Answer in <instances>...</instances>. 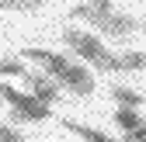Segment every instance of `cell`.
<instances>
[{
    "mask_svg": "<svg viewBox=\"0 0 146 142\" xmlns=\"http://www.w3.org/2000/svg\"><path fill=\"white\" fill-rule=\"evenodd\" d=\"M63 45L70 52H77V56L90 66H98V73H115V56L104 49V42L98 38V35L90 31H77V28H63Z\"/></svg>",
    "mask_w": 146,
    "mask_h": 142,
    "instance_id": "cell-1",
    "label": "cell"
},
{
    "mask_svg": "<svg viewBox=\"0 0 146 142\" xmlns=\"http://www.w3.org/2000/svg\"><path fill=\"white\" fill-rule=\"evenodd\" d=\"M0 101L11 108L14 121H49V118H52V104L38 101L35 94L14 90L11 83H0Z\"/></svg>",
    "mask_w": 146,
    "mask_h": 142,
    "instance_id": "cell-2",
    "label": "cell"
},
{
    "mask_svg": "<svg viewBox=\"0 0 146 142\" xmlns=\"http://www.w3.org/2000/svg\"><path fill=\"white\" fill-rule=\"evenodd\" d=\"M59 83L70 87V94H77V97H90L94 94V76H90V69L80 66V62H70L59 73Z\"/></svg>",
    "mask_w": 146,
    "mask_h": 142,
    "instance_id": "cell-3",
    "label": "cell"
},
{
    "mask_svg": "<svg viewBox=\"0 0 146 142\" xmlns=\"http://www.w3.org/2000/svg\"><path fill=\"white\" fill-rule=\"evenodd\" d=\"M94 28H98L101 35H108V38H129V35L139 31V21H136L132 14H115V11H111V14H104Z\"/></svg>",
    "mask_w": 146,
    "mask_h": 142,
    "instance_id": "cell-4",
    "label": "cell"
},
{
    "mask_svg": "<svg viewBox=\"0 0 146 142\" xmlns=\"http://www.w3.org/2000/svg\"><path fill=\"white\" fill-rule=\"evenodd\" d=\"M25 80H28V87H31V94L38 97V101H45V104H56V101H59V80H56V76H42V73H28Z\"/></svg>",
    "mask_w": 146,
    "mask_h": 142,
    "instance_id": "cell-5",
    "label": "cell"
},
{
    "mask_svg": "<svg viewBox=\"0 0 146 142\" xmlns=\"http://www.w3.org/2000/svg\"><path fill=\"white\" fill-rule=\"evenodd\" d=\"M115 7H111V0H87V4H77L70 11V17L73 21H90V24H98L104 14H111Z\"/></svg>",
    "mask_w": 146,
    "mask_h": 142,
    "instance_id": "cell-6",
    "label": "cell"
},
{
    "mask_svg": "<svg viewBox=\"0 0 146 142\" xmlns=\"http://www.w3.org/2000/svg\"><path fill=\"white\" fill-rule=\"evenodd\" d=\"M63 128H66V132H73V135H80L84 142H115L111 135H104L101 128H90V125H80V121H70V118H63Z\"/></svg>",
    "mask_w": 146,
    "mask_h": 142,
    "instance_id": "cell-7",
    "label": "cell"
},
{
    "mask_svg": "<svg viewBox=\"0 0 146 142\" xmlns=\"http://www.w3.org/2000/svg\"><path fill=\"white\" fill-rule=\"evenodd\" d=\"M146 69V52H122L115 56V73H139Z\"/></svg>",
    "mask_w": 146,
    "mask_h": 142,
    "instance_id": "cell-8",
    "label": "cell"
},
{
    "mask_svg": "<svg viewBox=\"0 0 146 142\" xmlns=\"http://www.w3.org/2000/svg\"><path fill=\"white\" fill-rule=\"evenodd\" d=\"M111 101L118 104V108H143V94H136L132 87H122V83H115L111 87Z\"/></svg>",
    "mask_w": 146,
    "mask_h": 142,
    "instance_id": "cell-9",
    "label": "cell"
},
{
    "mask_svg": "<svg viewBox=\"0 0 146 142\" xmlns=\"http://www.w3.org/2000/svg\"><path fill=\"white\" fill-rule=\"evenodd\" d=\"M115 125H118L122 135H129V132H136V128L143 125V118H139L136 108H118V111H115Z\"/></svg>",
    "mask_w": 146,
    "mask_h": 142,
    "instance_id": "cell-10",
    "label": "cell"
},
{
    "mask_svg": "<svg viewBox=\"0 0 146 142\" xmlns=\"http://www.w3.org/2000/svg\"><path fill=\"white\" fill-rule=\"evenodd\" d=\"M42 0H0V11H21V14H31L38 11Z\"/></svg>",
    "mask_w": 146,
    "mask_h": 142,
    "instance_id": "cell-11",
    "label": "cell"
},
{
    "mask_svg": "<svg viewBox=\"0 0 146 142\" xmlns=\"http://www.w3.org/2000/svg\"><path fill=\"white\" fill-rule=\"evenodd\" d=\"M0 76H28V66L21 59H0Z\"/></svg>",
    "mask_w": 146,
    "mask_h": 142,
    "instance_id": "cell-12",
    "label": "cell"
},
{
    "mask_svg": "<svg viewBox=\"0 0 146 142\" xmlns=\"http://www.w3.org/2000/svg\"><path fill=\"white\" fill-rule=\"evenodd\" d=\"M0 142H28L17 128H11V125H0Z\"/></svg>",
    "mask_w": 146,
    "mask_h": 142,
    "instance_id": "cell-13",
    "label": "cell"
},
{
    "mask_svg": "<svg viewBox=\"0 0 146 142\" xmlns=\"http://www.w3.org/2000/svg\"><path fill=\"white\" fill-rule=\"evenodd\" d=\"M125 142H146V125H139L136 132H129V135H122Z\"/></svg>",
    "mask_w": 146,
    "mask_h": 142,
    "instance_id": "cell-14",
    "label": "cell"
},
{
    "mask_svg": "<svg viewBox=\"0 0 146 142\" xmlns=\"http://www.w3.org/2000/svg\"><path fill=\"white\" fill-rule=\"evenodd\" d=\"M139 28H143V31H146V24H139Z\"/></svg>",
    "mask_w": 146,
    "mask_h": 142,
    "instance_id": "cell-15",
    "label": "cell"
}]
</instances>
